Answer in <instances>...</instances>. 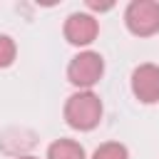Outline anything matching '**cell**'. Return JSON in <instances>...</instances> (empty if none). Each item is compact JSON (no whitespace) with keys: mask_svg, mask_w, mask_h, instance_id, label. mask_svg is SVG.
Here are the masks:
<instances>
[{"mask_svg":"<svg viewBox=\"0 0 159 159\" xmlns=\"http://www.w3.org/2000/svg\"><path fill=\"white\" fill-rule=\"evenodd\" d=\"M87 7H89V10H109V7H112V2H94V0H89V2H87Z\"/></svg>","mask_w":159,"mask_h":159,"instance_id":"9c48e42d","label":"cell"},{"mask_svg":"<svg viewBox=\"0 0 159 159\" xmlns=\"http://www.w3.org/2000/svg\"><path fill=\"white\" fill-rule=\"evenodd\" d=\"M15 55H17V47H15L12 37L0 35V67H10L15 62Z\"/></svg>","mask_w":159,"mask_h":159,"instance_id":"ba28073f","label":"cell"},{"mask_svg":"<svg viewBox=\"0 0 159 159\" xmlns=\"http://www.w3.org/2000/svg\"><path fill=\"white\" fill-rule=\"evenodd\" d=\"M47 159H87L84 149L75 139H57L47 147Z\"/></svg>","mask_w":159,"mask_h":159,"instance_id":"8992f818","label":"cell"},{"mask_svg":"<svg viewBox=\"0 0 159 159\" xmlns=\"http://www.w3.org/2000/svg\"><path fill=\"white\" fill-rule=\"evenodd\" d=\"M127 30L137 37H149L159 32V2L154 0H132L124 10Z\"/></svg>","mask_w":159,"mask_h":159,"instance_id":"3957f363","label":"cell"},{"mask_svg":"<svg viewBox=\"0 0 159 159\" xmlns=\"http://www.w3.org/2000/svg\"><path fill=\"white\" fill-rule=\"evenodd\" d=\"M17 159H37V157H17Z\"/></svg>","mask_w":159,"mask_h":159,"instance_id":"30bf717a","label":"cell"},{"mask_svg":"<svg viewBox=\"0 0 159 159\" xmlns=\"http://www.w3.org/2000/svg\"><path fill=\"white\" fill-rule=\"evenodd\" d=\"M132 92L144 104L159 102V67L152 65V62H144V65L134 67V72H132Z\"/></svg>","mask_w":159,"mask_h":159,"instance_id":"5b68a950","label":"cell"},{"mask_svg":"<svg viewBox=\"0 0 159 159\" xmlns=\"http://www.w3.org/2000/svg\"><path fill=\"white\" fill-rule=\"evenodd\" d=\"M92 159H129V152L119 142H104V144H99L94 149Z\"/></svg>","mask_w":159,"mask_h":159,"instance_id":"52a82bcc","label":"cell"},{"mask_svg":"<svg viewBox=\"0 0 159 159\" xmlns=\"http://www.w3.org/2000/svg\"><path fill=\"white\" fill-rule=\"evenodd\" d=\"M102 119V99L92 89H80L65 102V122L77 132H89Z\"/></svg>","mask_w":159,"mask_h":159,"instance_id":"6da1fadb","label":"cell"},{"mask_svg":"<svg viewBox=\"0 0 159 159\" xmlns=\"http://www.w3.org/2000/svg\"><path fill=\"white\" fill-rule=\"evenodd\" d=\"M97 32H99V22L89 12H72L65 20V40L70 45H77V47L92 45Z\"/></svg>","mask_w":159,"mask_h":159,"instance_id":"277c9868","label":"cell"},{"mask_svg":"<svg viewBox=\"0 0 159 159\" xmlns=\"http://www.w3.org/2000/svg\"><path fill=\"white\" fill-rule=\"evenodd\" d=\"M102 75H104V60L94 50H84V52L75 55L67 65V80L80 89L94 87L102 80Z\"/></svg>","mask_w":159,"mask_h":159,"instance_id":"7a4b0ae2","label":"cell"}]
</instances>
